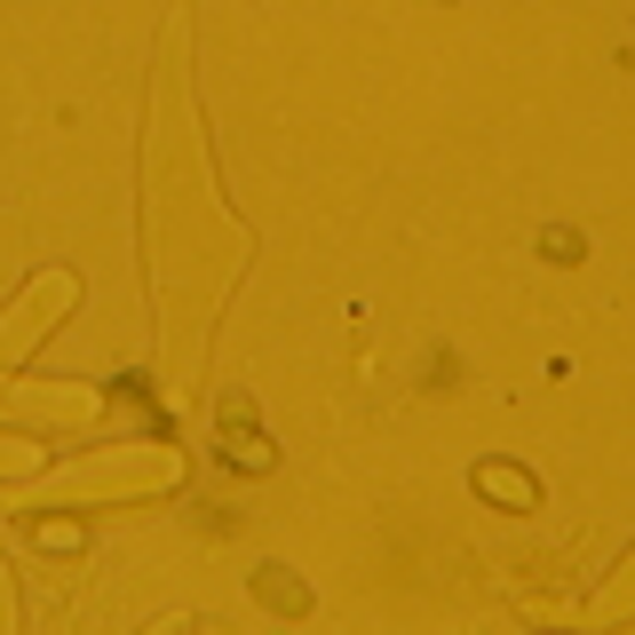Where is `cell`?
Here are the masks:
<instances>
[{
    "label": "cell",
    "instance_id": "3",
    "mask_svg": "<svg viewBox=\"0 0 635 635\" xmlns=\"http://www.w3.org/2000/svg\"><path fill=\"white\" fill-rule=\"evenodd\" d=\"M541 247H548V262H572V254H580V230L548 223V230H541Z\"/></svg>",
    "mask_w": 635,
    "mask_h": 635
},
{
    "label": "cell",
    "instance_id": "2",
    "mask_svg": "<svg viewBox=\"0 0 635 635\" xmlns=\"http://www.w3.org/2000/svg\"><path fill=\"white\" fill-rule=\"evenodd\" d=\"M262 588H271V604H279V612H303V588L286 580V564H271V572H262Z\"/></svg>",
    "mask_w": 635,
    "mask_h": 635
},
{
    "label": "cell",
    "instance_id": "1",
    "mask_svg": "<svg viewBox=\"0 0 635 635\" xmlns=\"http://www.w3.org/2000/svg\"><path fill=\"white\" fill-rule=\"evenodd\" d=\"M477 492H492V500H517V509H532V500H541V485H532L524 469H500V461H485V469H477Z\"/></svg>",
    "mask_w": 635,
    "mask_h": 635
}]
</instances>
